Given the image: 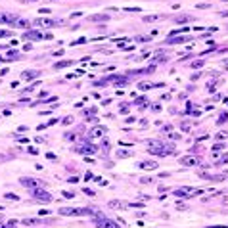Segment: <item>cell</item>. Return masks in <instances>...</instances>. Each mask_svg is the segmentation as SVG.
<instances>
[{
    "instance_id": "6da1fadb",
    "label": "cell",
    "mask_w": 228,
    "mask_h": 228,
    "mask_svg": "<svg viewBox=\"0 0 228 228\" xmlns=\"http://www.w3.org/2000/svg\"><path fill=\"white\" fill-rule=\"evenodd\" d=\"M96 211L92 207H60V215L65 217H82V215H94Z\"/></svg>"
},
{
    "instance_id": "7a4b0ae2",
    "label": "cell",
    "mask_w": 228,
    "mask_h": 228,
    "mask_svg": "<svg viewBox=\"0 0 228 228\" xmlns=\"http://www.w3.org/2000/svg\"><path fill=\"white\" fill-rule=\"evenodd\" d=\"M94 217H96V226L98 228H119V224L117 222H113L111 219H107V217H103L102 213H94Z\"/></svg>"
},
{
    "instance_id": "3957f363",
    "label": "cell",
    "mask_w": 228,
    "mask_h": 228,
    "mask_svg": "<svg viewBox=\"0 0 228 228\" xmlns=\"http://www.w3.org/2000/svg\"><path fill=\"white\" fill-rule=\"evenodd\" d=\"M198 194H201V190H196V188H177L174 190V196H178V198H194Z\"/></svg>"
},
{
    "instance_id": "277c9868",
    "label": "cell",
    "mask_w": 228,
    "mask_h": 228,
    "mask_svg": "<svg viewBox=\"0 0 228 228\" xmlns=\"http://www.w3.org/2000/svg\"><path fill=\"white\" fill-rule=\"evenodd\" d=\"M33 198L39 199V201H46V203H48V201H52V196H50L46 190H42V188H35V190H33Z\"/></svg>"
},
{
    "instance_id": "5b68a950",
    "label": "cell",
    "mask_w": 228,
    "mask_h": 228,
    "mask_svg": "<svg viewBox=\"0 0 228 228\" xmlns=\"http://www.w3.org/2000/svg\"><path fill=\"white\" fill-rule=\"evenodd\" d=\"M17 19H19V17H17L15 14H0V23H8L10 27H14Z\"/></svg>"
},
{
    "instance_id": "8992f818",
    "label": "cell",
    "mask_w": 228,
    "mask_h": 228,
    "mask_svg": "<svg viewBox=\"0 0 228 228\" xmlns=\"http://www.w3.org/2000/svg\"><path fill=\"white\" fill-rule=\"evenodd\" d=\"M165 144H161V142H149V152L152 153H157V155H165Z\"/></svg>"
},
{
    "instance_id": "52a82bcc",
    "label": "cell",
    "mask_w": 228,
    "mask_h": 228,
    "mask_svg": "<svg viewBox=\"0 0 228 228\" xmlns=\"http://www.w3.org/2000/svg\"><path fill=\"white\" fill-rule=\"evenodd\" d=\"M23 39H29V40H42L44 37L39 33V31H29V33H25Z\"/></svg>"
},
{
    "instance_id": "ba28073f",
    "label": "cell",
    "mask_w": 228,
    "mask_h": 228,
    "mask_svg": "<svg viewBox=\"0 0 228 228\" xmlns=\"http://www.w3.org/2000/svg\"><path fill=\"white\" fill-rule=\"evenodd\" d=\"M180 165H184V167H192V165H196V157H192V155L180 157Z\"/></svg>"
},
{
    "instance_id": "9c48e42d",
    "label": "cell",
    "mask_w": 228,
    "mask_h": 228,
    "mask_svg": "<svg viewBox=\"0 0 228 228\" xmlns=\"http://www.w3.org/2000/svg\"><path fill=\"white\" fill-rule=\"evenodd\" d=\"M96 149H98V148L94 146V144H85L82 148H79V152H81V153H88V152H92V153H94Z\"/></svg>"
},
{
    "instance_id": "30bf717a",
    "label": "cell",
    "mask_w": 228,
    "mask_h": 228,
    "mask_svg": "<svg viewBox=\"0 0 228 228\" xmlns=\"http://www.w3.org/2000/svg\"><path fill=\"white\" fill-rule=\"evenodd\" d=\"M17 58H19V54H17V52H8L6 56H0V60H2V61H8V60H17Z\"/></svg>"
},
{
    "instance_id": "8fae6325",
    "label": "cell",
    "mask_w": 228,
    "mask_h": 228,
    "mask_svg": "<svg viewBox=\"0 0 228 228\" xmlns=\"http://www.w3.org/2000/svg\"><path fill=\"white\" fill-rule=\"evenodd\" d=\"M35 23L37 25H46V27H58V25H61L60 21H50V19H46V21H40L39 19V21H35Z\"/></svg>"
},
{
    "instance_id": "7c38bea8",
    "label": "cell",
    "mask_w": 228,
    "mask_h": 228,
    "mask_svg": "<svg viewBox=\"0 0 228 228\" xmlns=\"http://www.w3.org/2000/svg\"><path fill=\"white\" fill-rule=\"evenodd\" d=\"M107 205H109L111 207V209H125V203H123V201H117V199H113V201H109V203H107Z\"/></svg>"
},
{
    "instance_id": "4fadbf2b",
    "label": "cell",
    "mask_w": 228,
    "mask_h": 228,
    "mask_svg": "<svg viewBox=\"0 0 228 228\" xmlns=\"http://www.w3.org/2000/svg\"><path fill=\"white\" fill-rule=\"evenodd\" d=\"M140 169H157V163L155 161H144V163H140Z\"/></svg>"
},
{
    "instance_id": "5bb4252c",
    "label": "cell",
    "mask_w": 228,
    "mask_h": 228,
    "mask_svg": "<svg viewBox=\"0 0 228 228\" xmlns=\"http://www.w3.org/2000/svg\"><path fill=\"white\" fill-rule=\"evenodd\" d=\"M21 184H25V186H40L39 180H33V178H21Z\"/></svg>"
},
{
    "instance_id": "9a60e30c",
    "label": "cell",
    "mask_w": 228,
    "mask_h": 228,
    "mask_svg": "<svg viewBox=\"0 0 228 228\" xmlns=\"http://www.w3.org/2000/svg\"><path fill=\"white\" fill-rule=\"evenodd\" d=\"M14 27H19V29H25V27H31V23L29 21H25V19H17L15 21V25Z\"/></svg>"
},
{
    "instance_id": "2e32d148",
    "label": "cell",
    "mask_w": 228,
    "mask_h": 228,
    "mask_svg": "<svg viewBox=\"0 0 228 228\" xmlns=\"http://www.w3.org/2000/svg\"><path fill=\"white\" fill-rule=\"evenodd\" d=\"M37 75V71H23V79H35Z\"/></svg>"
},
{
    "instance_id": "e0dca14e",
    "label": "cell",
    "mask_w": 228,
    "mask_h": 228,
    "mask_svg": "<svg viewBox=\"0 0 228 228\" xmlns=\"http://www.w3.org/2000/svg\"><path fill=\"white\" fill-rule=\"evenodd\" d=\"M90 21H106L107 19V15H90Z\"/></svg>"
},
{
    "instance_id": "ac0fdd59",
    "label": "cell",
    "mask_w": 228,
    "mask_h": 228,
    "mask_svg": "<svg viewBox=\"0 0 228 228\" xmlns=\"http://www.w3.org/2000/svg\"><path fill=\"white\" fill-rule=\"evenodd\" d=\"M186 40H190V37H180V39H171L169 44H174V42H186Z\"/></svg>"
},
{
    "instance_id": "d6986e66",
    "label": "cell",
    "mask_w": 228,
    "mask_h": 228,
    "mask_svg": "<svg viewBox=\"0 0 228 228\" xmlns=\"http://www.w3.org/2000/svg\"><path fill=\"white\" fill-rule=\"evenodd\" d=\"M73 61H60V63H56V69H61V67H67V65H71Z\"/></svg>"
},
{
    "instance_id": "ffe728a7",
    "label": "cell",
    "mask_w": 228,
    "mask_h": 228,
    "mask_svg": "<svg viewBox=\"0 0 228 228\" xmlns=\"http://www.w3.org/2000/svg\"><path fill=\"white\" fill-rule=\"evenodd\" d=\"M15 224H17V220H8L2 228H15Z\"/></svg>"
},
{
    "instance_id": "44dd1931",
    "label": "cell",
    "mask_w": 228,
    "mask_h": 228,
    "mask_svg": "<svg viewBox=\"0 0 228 228\" xmlns=\"http://www.w3.org/2000/svg\"><path fill=\"white\" fill-rule=\"evenodd\" d=\"M131 155V152H125V149H119L117 152V157H128Z\"/></svg>"
},
{
    "instance_id": "7402d4cb",
    "label": "cell",
    "mask_w": 228,
    "mask_h": 228,
    "mask_svg": "<svg viewBox=\"0 0 228 228\" xmlns=\"http://www.w3.org/2000/svg\"><path fill=\"white\" fill-rule=\"evenodd\" d=\"M103 128H94V132H92V136H102Z\"/></svg>"
},
{
    "instance_id": "603a6c76",
    "label": "cell",
    "mask_w": 228,
    "mask_h": 228,
    "mask_svg": "<svg viewBox=\"0 0 228 228\" xmlns=\"http://www.w3.org/2000/svg\"><path fill=\"white\" fill-rule=\"evenodd\" d=\"M61 194H63V198H67V199H71V198H73V192H61Z\"/></svg>"
},
{
    "instance_id": "cb8c5ba5",
    "label": "cell",
    "mask_w": 228,
    "mask_h": 228,
    "mask_svg": "<svg viewBox=\"0 0 228 228\" xmlns=\"http://www.w3.org/2000/svg\"><path fill=\"white\" fill-rule=\"evenodd\" d=\"M4 198H6V199H15V201H17V196H15V194H6Z\"/></svg>"
},
{
    "instance_id": "d4e9b609",
    "label": "cell",
    "mask_w": 228,
    "mask_h": 228,
    "mask_svg": "<svg viewBox=\"0 0 228 228\" xmlns=\"http://www.w3.org/2000/svg\"><path fill=\"white\" fill-rule=\"evenodd\" d=\"M222 148H224L222 144H217V146H213V153H215V152H219V149H222Z\"/></svg>"
},
{
    "instance_id": "484cf974",
    "label": "cell",
    "mask_w": 228,
    "mask_h": 228,
    "mask_svg": "<svg viewBox=\"0 0 228 228\" xmlns=\"http://www.w3.org/2000/svg\"><path fill=\"white\" fill-rule=\"evenodd\" d=\"M69 123H73V117H65L63 119V125H69Z\"/></svg>"
},
{
    "instance_id": "4316f807",
    "label": "cell",
    "mask_w": 228,
    "mask_h": 228,
    "mask_svg": "<svg viewBox=\"0 0 228 228\" xmlns=\"http://www.w3.org/2000/svg\"><path fill=\"white\" fill-rule=\"evenodd\" d=\"M226 119H228V113H222V117L219 119V123H224V121H226Z\"/></svg>"
},
{
    "instance_id": "83f0119b",
    "label": "cell",
    "mask_w": 228,
    "mask_h": 228,
    "mask_svg": "<svg viewBox=\"0 0 228 228\" xmlns=\"http://www.w3.org/2000/svg\"><path fill=\"white\" fill-rule=\"evenodd\" d=\"M82 192H85V194H86V196H94V192H92L90 188H85V190H82Z\"/></svg>"
},
{
    "instance_id": "f1b7e54d",
    "label": "cell",
    "mask_w": 228,
    "mask_h": 228,
    "mask_svg": "<svg viewBox=\"0 0 228 228\" xmlns=\"http://www.w3.org/2000/svg\"><path fill=\"white\" fill-rule=\"evenodd\" d=\"M220 163H228V153H226V155H224V157H222V159H220Z\"/></svg>"
},
{
    "instance_id": "f546056e",
    "label": "cell",
    "mask_w": 228,
    "mask_h": 228,
    "mask_svg": "<svg viewBox=\"0 0 228 228\" xmlns=\"http://www.w3.org/2000/svg\"><path fill=\"white\" fill-rule=\"evenodd\" d=\"M8 35H10L8 31H0V37H8Z\"/></svg>"
},
{
    "instance_id": "4dcf8cb0",
    "label": "cell",
    "mask_w": 228,
    "mask_h": 228,
    "mask_svg": "<svg viewBox=\"0 0 228 228\" xmlns=\"http://www.w3.org/2000/svg\"><path fill=\"white\" fill-rule=\"evenodd\" d=\"M209 228H228V226H209Z\"/></svg>"
},
{
    "instance_id": "1f68e13d",
    "label": "cell",
    "mask_w": 228,
    "mask_h": 228,
    "mask_svg": "<svg viewBox=\"0 0 228 228\" xmlns=\"http://www.w3.org/2000/svg\"><path fill=\"white\" fill-rule=\"evenodd\" d=\"M2 209H4V207H0V211H2Z\"/></svg>"
},
{
    "instance_id": "d6a6232c",
    "label": "cell",
    "mask_w": 228,
    "mask_h": 228,
    "mask_svg": "<svg viewBox=\"0 0 228 228\" xmlns=\"http://www.w3.org/2000/svg\"><path fill=\"white\" fill-rule=\"evenodd\" d=\"M0 228H2V226H0Z\"/></svg>"
}]
</instances>
